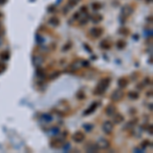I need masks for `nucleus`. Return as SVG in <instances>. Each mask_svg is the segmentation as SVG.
I'll return each instance as SVG.
<instances>
[{"label":"nucleus","mask_w":153,"mask_h":153,"mask_svg":"<svg viewBox=\"0 0 153 153\" xmlns=\"http://www.w3.org/2000/svg\"><path fill=\"white\" fill-rule=\"evenodd\" d=\"M47 10H48L49 12H53V11H55V6H54V5H51V6H49V7L47 8Z\"/></svg>","instance_id":"obj_34"},{"label":"nucleus","mask_w":153,"mask_h":153,"mask_svg":"<svg viewBox=\"0 0 153 153\" xmlns=\"http://www.w3.org/2000/svg\"><path fill=\"white\" fill-rule=\"evenodd\" d=\"M118 33H120L121 35H123V36H128V35L130 34V30L127 29V28H122V29H120Z\"/></svg>","instance_id":"obj_23"},{"label":"nucleus","mask_w":153,"mask_h":153,"mask_svg":"<svg viewBox=\"0 0 153 153\" xmlns=\"http://www.w3.org/2000/svg\"><path fill=\"white\" fill-rule=\"evenodd\" d=\"M124 121H125V116H124L123 114H121V113L116 112V113L113 115V122H114V124L118 125V124L123 123Z\"/></svg>","instance_id":"obj_13"},{"label":"nucleus","mask_w":153,"mask_h":153,"mask_svg":"<svg viewBox=\"0 0 153 153\" xmlns=\"http://www.w3.org/2000/svg\"><path fill=\"white\" fill-rule=\"evenodd\" d=\"M62 146H63V145H62V141H61V140H59V139H57V138L51 140L50 147H52V148L57 149V148H61Z\"/></svg>","instance_id":"obj_10"},{"label":"nucleus","mask_w":153,"mask_h":153,"mask_svg":"<svg viewBox=\"0 0 153 153\" xmlns=\"http://www.w3.org/2000/svg\"><path fill=\"white\" fill-rule=\"evenodd\" d=\"M44 75H45V73H44V71H42L41 69H38L37 70V76H39L41 79L44 76Z\"/></svg>","instance_id":"obj_30"},{"label":"nucleus","mask_w":153,"mask_h":153,"mask_svg":"<svg viewBox=\"0 0 153 153\" xmlns=\"http://www.w3.org/2000/svg\"><path fill=\"white\" fill-rule=\"evenodd\" d=\"M43 117L46 118V120H45L46 122H51V121H52V116H50L49 114H43Z\"/></svg>","instance_id":"obj_32"},{"label":"nucleus","mask_w":153,"mask_h":153,"mask_svg":"<svg viewBox=\"0 0 153 153\" xmlns=\"http://www.w3.org/2000/svg\"><path fill=\"white\" fill-rule=\"evenodd\" d=\"M97 145H98V147L101 148V149H107V148H109V146H110V142H109L107 139H105V138H100V139H98V141H97Z\"/></svg>","instance_id":"obj_7"},{"label":"nucleus","mask_w":153,"mask_h":153,"mask_svg":"<svg viewBox=\"0 0 153 153\" xmlns=\"http://www.w3.org/2000/svg\"><path fill=\"white\" fill-rule=\"evenodd\" d=\"M117 85H118V87L121 89H124L129 85V80L127 78H120L118 81H117Z\"/></svg>","instance_id":"obj_14"},{"label":"nucleus","mask_w":153,"mask_h":153,"mask_svg":"<svg viewBox=\"0 0 153 153\" xmlns=\"http://www.w3.org/2000/svg\"><path fill=\"white\" fill-rule=\"evenodd\" d=\"M101 7H102V5L100 2H94V3L92 4V9H93V10H99Z\"/></svg>","instance_id":"obj_25"},{"label":"nucleus","mask_w":153,"mask_h":153,"mask_svg":"<svg viewBox=\"0 0 153 153\" xmlns=\"http://www.w3.org/2000/svg\"><path fill=\"white\" fill-rule=\"evenodd\" d=\"M73 140L76 143H82L85 140V134L82 131H76L73 135Z\"/></svg>","instance_id":"obj_6"},{"label":"nucleus","mask_w":153,"mask_h":153,"mask_svg":"<svg viewBox=\"0 0 153 153\" xmlns=\"http://www.w3.org/2000/svg\"><path fill=\"white\" fill-rule=\"evenodd\" d=\"M151 2H152V0H146V3H148V4L151 3Z\"/></svg>","instance_id":"obj_42"},{"label":"nucleus","mask_w":153,"mask_h":153,"mask_svg":"<svg viewBox=\"0 0 153 153\" xmlns=\"http://www.w3.org/2000/svg\"><path fill=\"white\" fill-rule=\"evenodd\" d=\"M105 113L108 116H113L116 113V107L113 104H108L105 108Z\"/></svg>","instance_id":"obj_8"},{"label":"nucleus","mask_w":153,"mask_h":153,"mask_svg":"<svg viewBox=\"0 0 153 153\" xmlns=\"http://www.w3.org/2000/svg\"><path fill=\"white\" fill-rule=\"evenodd\" d=\"M124 97H125V93H124V91L121 90V89H116V90H114V91L111 93V95H110V99H111L113 102L121 101Z\"/></svg>","instance_id":"obj_3"},{"label":"nucleus","mask_w":153,"mask_h":153,"mask_svg":"<svg viewBox=\"0 0 153 153\" xmlns=\"http://www.w3.org/2000/svg\"><path fill=\"white\" fill-rule=\"evenodd\" d=\"M100 47L104 50H108L111 48V43L108 41V39H104L100 42Z\"/></svg>","instance_id":"obj_16"},{"label":"nucleus","mask_w":153,"mask_h":153,"mask_svg":"<svg viewBox=\"0 0 153 153\" xmlns=\"http://www.w3.org/2000/svg\"><path fill=\"white\" fill-rule=\"evenodd\" d=\"M2 16H3V13H2V12H0V19H1Z\"/></svg>","instance_id":"obj_44"},{"label":"nucleus","mask_w":153,"mask_h":153,"mask_svg":"<svg viewBox=\"0 0 153 153\" xmlns=\"http://www.w3.org/2000/svg\"><path fill=\"white\" fill-rule=\"evenodd\" d=\"M71 47H72V43H71V42H69V43H66V44L64 45V47L62 48V50L63 51L69 50V49H71Z\"/></svg>","instance_id":"obj_31"},{"label":"nucleus","mask_w":153,"mask_h":153,"mask_svg":"<svg viewBox=\"0 0 153 153\" xmlns=\"http://www.w3.org/2000/svg\"><path fill=\"white\" fill-rule=\"evenodd\" d=\"M9 57H10V53L8 52V51H2L1 53H0V58L2 59V60H8L9 59Z\"/></svg>","instance_id":"obj_20"},{"label":"nucleus","mask_w":153,"mask_h":153,"mask_svg":"<svg viewBox=\"0 0 153 153\" xmlns=\"http://www.w3.org/2000/svg\"><path fill=\"white\" fill-rule=\"evenodd\" d=\"M110 82H111L110 78H103L101 81L98 83V85L96 86V88L94 90V94L95 95H102V94H104L106 89L110 85Z\"/></svg>","instance_id":"obj_1"},{"label":"nucleus","mask_w":153,"mask_h":153,"mask_svg":"<svg viewBox=\"0 0 153 153\" xmlns=\"http://www.w3.org/2000/svg\"><path fill=\"white\" fill-rule=\"evenodd\" d=\"M78 0H67V6H69V8H73V7H75L76 4H78Z\"/></svg>","instance_id":"obj_24"},{"label":"nucleus","mask_w":153,"mask_h":153,"mask_svg":"<svg viewBox=\"0 0 153 153\" xmlns=\"http://www.w3.org/2000/svg\"><path fill=\"white\" fill-rule=\"evenodd\" d=\"M83 127L85 128V130L87 131V132H91L93 129H94V126L93 125H91V124H84V126Z\"/></svg>","instance_id":"obj_27"},{"label":"nucleus","mask_w":153,"mask_h":153,"mask_svg":"<svg viewBox=\"0 0 153 153\" xmlns=\"http://www.w3.org/2000/svg\"><path fill=\"white\" fill-rule=\"evenodd\" d=\"M98 103H99V102H94V103H93V104H92V105H91V106L84 112V115H89V114L93 113V112L96 110V108L98 107Z\"/></svg>","instance_id":"obj_12"},{"label":"nucleus","mask_w":153,"mask_h":153,"mask_svg":"<svg viewBox=\"0 0 153 153\" xmlns=\"http://www.w3.org/2000/svg\"><path fill=\"white\" fill-rule=\"evenodd\" d=\"M76 99H79V100H84L86 98V94H85V92L83 90H80V91H78V93L76 94Z\"/></svg>","instance_id":"obj_21"},{"label":"nucleus","mask_w":153,"mask_h":153,"mask_svg":"<svg viewBox=\"0 0 153 153\" xmlns=\"http://www.w3.org/2000/svg\"><path fill=\"white\" fill-rule=\"evenodd\" d=\"M91 21H92V23H94V24H97V23H100L102 20H103V16L100 15V14H93L91 18Z\"/></svg>","instance_id":"obj_17"},{"label":"nucleus","mask_w":153,"mask_h":153,"mask_svg":"<svg viewBox=\"0 0 153 153\" xmlns=\"http://www.w3.org/2000/svg\"><path fill=\"white\" fill-rule=\"evenodd\" d=\"M141 146H142L143 148H147V147H149V146H151V142H150L149 140H144V141L142 142V144H141Z\"/></svg>","instance_id":"obj_28"},{"label":"nucleus","mask_w":153,"mask_h":153,"mask_svg":"<svg viewBox=\"0 0 153 153\" xmlns=\"http://www.w3.org/2000/svg\"><path fill=\"white\" fill-rule=\"evenodd\" d=\"M145 83H146V84H148V85H149V84H150V85H152V82H151L150 78H146V79H145Z\"/></svg>","instance_id":"obj_35"},{"label":"nucleus","mask_w":153,"mask_h":153,"mask_svg":"<svg viewBox=\"0 0 153 153\" xmlns=\"http://www.w3.org/2000/svg\"><path fill=\"white\" fill-rule=\"evenodd\" d=\"M59 76H60V72H58V71H55L53 74H51V75H50L49 79H50V80H55L56 78H58Z\"/></svg>","instance_id":"obj_26"},{"label":"nucleus","mask_w":153,"mask_h":153,"mask_svg":"<svg viewBox=\"0 0 153 153\" xmlns=\"http://www.w3.org/2000/svg\"><path fill=\"white\" fill-rule=\"evenodd\" d=\"M7 2V0H0V5H3V4H5Z\"/></svg>","instance_id":"obj_39"},{"label":"nucleus","mask_w":153,"mask_h":153,"mask_svg":"<svg viewBox=\"0 0 153 153\" xmlns=\"http://www.w3.org/2000/svg\"><path fill=\"white\" fill-rule=\"evenodd\" d=\"M99 150V147L97 143H88L86 145V151L87 152H97Z\"/></svg>","instance_id":"obj_9"},{"label":"nucleus","mask_w":153,"mask_h":153,"mask_svg":"<svg viewBox=\"0 0 153 153\" xmlns=\"http://www.w3.org/2000/svg\"><path fill=\"white\" fill-rule=\"evenodd\" d=\"M152 96V91L150 90L149 92H147V97H151Z\"/></svg>","instance_id":"obj_38"},{"label":"nucleus","mask_w":153,"mask_h":153,"mask_svg":"<svg viewBox=\"0 0 153 153\" xmlns=\"http://www.w3.org/2000/svg\"><path fill=\"white\" fill-rule=\"evenodd\" d=\"M103 29L102 28H97V27H95V28H92V29H90V35L94 38V39H97V38H99V37H101L102 35H103Z\"/></svg>","instance_id":"obj_5"},{"label":"nucleus","mask_w":153,"mask_h":153,"mask_svg":"<svg viewBox=\"0 0 153 153\" xmlns=\"http://www.w3.org/2000/svg\"><path fill=\"white\" fill-rule=\"evenodd\" d=\"M81 10H82V11H85V13H87V7H86V6H83V7L81 8Z\"/></svg>","instance_id":"obj_37"},{"label":"nucleus","mask_w":153,"mask_h":153,"mask_svg":"<svg viewBox=\"0 0 153 153\" xmlns=\"http://www.w3.org/2000/svg\"><path fill=\"white\" fill-rule=\"evenodd\" d=\"M42 63H43V57H41V56H39V55H36V56L34 57V64L39 67Z\"/></svg>","instance_id":"obj_19"},{"label":"nucleus","mask_w":153,"mask_h":153,"mask_svg":"<svg viewBox=\"0 0 153 153\" xmlns=\"http://www.w3.org/2000/svg\"><path fill=\"white\" fill-rule=\"evenodd\" d=\"M102 130L105 134L107 135H110L112 132H113V124L110 122V121H106L103 123L102 125Z\"/></svg>","instance_id":"obj_4"},{"label":"nucleus","mask_w":153,"mask_h":153,"mask_svg":"<svg viewBox=\"0 0 153 153\" xmlns=\"http://www.w3.org/2000/svg\"><path fill=\"white\" fill-rule=\"evenodd\" d=\"M138 124V118H133L131 121H129L126 126L124 127V130H131V129H134L136 127V125Z\"/></svg>","instance_id":"obj_11"},{"label":"nucleus","mask_w":153,"mask_h":153,"mask_svg":"<svg viewBox=\"0 0 153 153\" xmlns=\"http://www.w3.org/2000/svg\"><path fill=\"white\" fill-rule=\"evenodd\" d=\"M149 132H150V135H152V125L149 126Z\"/></svg>","instance_id":"obj_41"},{"label":"nucleus","mask_w":153,"mask_h":153,"mask_svg":"<svg viewBox=\"0 0 153 153\" xmlns=\"http://www.w3.org/2000/svg\"><path fill=\"white\" fill-rule=\"evenodd\" d=\"M128 96H129V98L132 99V100H137V99H139V97H140L139 93H138V92H135V91H130V92L128 93Z\"/></svg>","instance_id":"obj_18"},{"label":"nucleus","mask_w":153,"mask_h":153,"mask_svg":"<svg viewBox=\"0 0 153 153\" xmlns=\"http://www.w3.org/2000/svg\"><path fill=\"white\" fill-rule=\"evenodd\" d=\"M78 1H80V0H78Z\"/></svg>","instance_id":"obj_45"},{"label":"nucleus","mask_w":153,"mask_h":153,"mask_svg":"<svg viewBox=\"0 0 153 153\" xmlns=\"http://www.w3.org/2000/svg\"><path fill=\"white\" fill-rule=\"evenodd\" d=\"M87 23H88V20H87V19H85V20H82V21H81V23H80V25H81V26L86 25Z\"/></svg>","instance_id":"obj_36"},{"label":"nucleus","mask_w":153,"mask_h":153,"mask_svg":"<svg viewBox=\"0 0 153 153\" xmlns=\"http://www.w3.org/2000/svg\"><path fill=\"white\" fill-rule=\"evenodd\" d=\"M5 70H6V64H5V63H3V62H0V74L4 73V72H5Z\"/></svg>","instance_id":"obj_29"},{"label":"nucleus","mask_w":153,"mask_h":153,"mask_svg":"<svg viewBox=\"0 0 153 153\" xmlns=\"http://www.w3.org/2000/svg\"><path fill=\"white\" fill-rule=\"evenodd\" d=\"M80 18H81V13H80V12H76V13L73 15V19H74V20H76V21L80 20Z\"/></svg>","instance_id":"obj_33"},{"label":"nucleus","mask_w":153,"mask_h":153,"mask_svg":"<svg viewBox=\"0 0 153 153\" xmlns=\"http://www.w3.org/2000/svg\"><path fill=\"white\" fill-rule=\"evenodd\" d=\"M133 12H134V8L130 4H126L125 6H123L122 10H121V21H122V23H125L128 18L133 14Z\"/></svg>","instance_id":"obj_2"},{"label":"nucleus","mask_w":153,"mask_h":153,"mask_svg":"<svg viewBox=\"0 0 153 153\" xmlns=\"http://www.w3.org/2000/svg\"><path fill=\"white\" fill-rule=\"evenodd\" d=\"M143 86H144V85H143V84H139V85H138V89H141V90H142V89H143V88H144V87H143Z\"/></svg>","instance_id":"obj_40"},{"label":"nucleus","mask_w":153,"mask_h":153,"mask_svg":"<svg viewBox=\"0 0 153 153\" xmlns=\"http://www.w3.org/2000/svg\"><path fill=\"white\" fill-rule=\"evenodd\" d=\"M126 45H127V43H126L125 40H118V41L116 42V47H117L118 49H124V48L126 47Z\"/></svg>","instance_id":"obj_22"},{"label":"nucleus","mask_w":153,"mask_h":153,"mask_svg":"<svg viewBox=\"0 0 153 153\" xmlns=\"http://www.w3.org/2000/svg\"><path fill=\"white\" fill-rule=\"evenodd\" d=\"M48 23H49L50 26L56 28V27H58V26L60 25V20L57 16H51L50 19H49V21H48Z\"/></svg>","instance_id":"obj_15"},{"label":"nucleus","mask_w":153,"mask_h":153,"mask_svg":"<svg viewBox=\"0 0 153 153\" xmlns=\"http://www.w3.org/2000/svg\"><path fill=\"white\" fill-rule=\"evenodd\" d=\"M1 44H2V37H1V35H0V46H1Z\"/></svg>","instance_id":"obj_43"}]
</instances>
